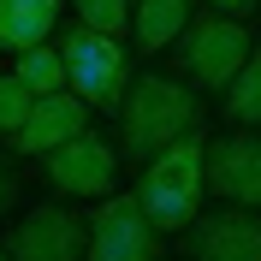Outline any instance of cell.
<instances>
[{"label":"cell","instance_id":"6da1fadb","mask_svg":"<svg viewBox=\"0 0 261 261\" xmlns=\"http://www.w3.org/2000/svg\"><path fill=\"white\" fill-rule=\"evenodd\" d=\"M190 130H202V101L190 95V83L161 77V71L130 83L125 107H119V154L125 161L148 166L161 148H172Z\"/></svg>","mask_w":261,"mask_h":261},{"label":"cell","instance_id":"7a4b0ae2","mask_svg":"<svg viewBox=\"0 0 261 261\" xmlns=\"http://www.w3.org/2000/svg\"><path fill=\"white\" fill-rule=\"evenodd\" d=\"M202 178H208V137L190 130V137H178L172 148H161L143 166L130 196L143 202V214L161 231H190L196 208H202Z\"/></svg>","mask_w":261,"mask_h":261},{"label":"cell","instance_id":"3957f363","mask_svg":"<svg viewBox=\"0 0 261 261\" xmlns=\"http://www.w3.org/2000/svg\"><path fill=\"white\" fill-rule=\"evenodd\" d=\"M60 54H65V83L77 89L89 107H101V113H119L125 107V95H130V54L119 48V36H101V30H89V24H71L65 30V42H60Z\"/></svg>","mask_w":261,"mask_h":261},{"label":"cell","instance_id":"277c9868","mask_svg":"<svg viewBox=\"0 0 261 261\" xmlns=\"http://www.w3.org/2000/svg\"><path fill=\"white\" fill-rule=\"evenodd\" d=\"M255 54L249 30L238 24L231 12H208L184 30V48H178V71L196 83V89H231L244 60Z\"/></svg>","mask_w":261,"mask_h":261},{"label":"cell","instance_id":"5b68a950","mask_svg":"<svg viewBox=\"0 0 261 261\" xmlns=\"http://www.w3.org/2000/svg\"><path fill=\"white\" fill-rule=\"evenodd\" d=\"M12 261H89V220L71 202H42L6 238Z\"/></svg>","mask_w":261,"mask_h":261},{"label":"cell","instance_id":"8992f818","mask_svg":"<svg viewBox=\"0 0 261 261\" xmlns=\"http://www.w3.org/2000/svg\"><path fill=\"white\" fill-rule=\"evenodd\" d=\"M89 261H161V226L137 196H101L89 214Z\"/></svg>","mask_w":261,"mask_h":261},{"label":"cell","instance_id":"52a82bcc","mask_svg":"<svg viewBox=\"0 0 261 261\" xmlns=\"http://www.w3.org/2000/svg\"><path fill=\"white\" fill-rule=\"evenodd\" d=\"M190 249L196 261H261V208H214L190 220Z\"/></svg>","mask_w":261,"mask_h":261},{"label":"cell","instance_id":"ba28073f","mask_svg":"<svg viewBox=\"0 0 261 261\" xmlns=\"http://www.w3.org/2000/svg\"><path fill=\"white\" fill-rule=\"evenodd\" d=\"M208 184L238 208H261V130L208 137Z\"/></svg>","mask_w":261,"mask_h":261},{"label":"cell","instance_id":"9c48e42d","mask_svg":"<svg viewBox=\"0 0 261 261\" xmlns=\"http://www.w3.org/2000/svg\"><path fill=\"white\" fill-rule=\"evenodd\" d=\"M113 166H119L113 143L83 130V137H71L65 148L48 154V184L60 196H113Z\"/></svg>","mask_w":261,"mask_h":261},{"label":"cell","instance_id":"30bf717a","mask_svg":"<svg viewBox=\"0 0 261 261\" xmlns=\"http://www.w3.org/2000/svg\"><path fill=\"white\" fill-rule=\"evenodd\" d=\"M83 130H89V101H83L77 89H54V95L36 101L30 125L18 130L12 143H18V154H54V148H65L71 137H83Z\"/></svg>","mask_w":261,"mask_h":261},{"label":"cell","instance_id":"8fae6325","mask_svg":"<svg viewBox=\"0 0 261 261\" xmlns=\"http://www.w3.org/2000/svg\"><path fill=\"white\" fill-rule=\"evenodd\" d=\"M54 18H60V0H0V48L6 54L42 48Z\"/></svg>","mask_w":261,"mask_h":261},{"label":"cell","instance_id":"7c38bea8","mask_svg":"<svg viewBox=\"0 0 261 261\" xmlns=\"http://www.w3.org/2000/svg\"><path fill=\"white\" fill-rule=\"evenodd\" d=\"M190 30V0H137V42L143 54H161Z\"/></svg>","mask_w":261,"mask_h":261},{"label":"cell","instance_id":"4fadbf2b","mask_svg":"<svg viewBox=\"0 0 261 261\" xmlns=\"http://www.w3.org/2000/svg\"><path fill=\"white\" fill-rule=\"evenodd\" d=\"M226 119L231 125H261V42H255V54L244 60L238 83L226 89Z\"/></svg>","mask_w":261,"mask_h":261},{"label":"cell","instance_id":"5bb4252c","mask_svg":"<svg viewBox=\"0 0 261 261\" xmlns=\"http://www.w3.org/2000/svg\"><path fill=\"white\" fill-rule=\"evenodd\" d=\"M18 77L36 95H54V89H65V54L60 48H24L18 54Z\"/></svg>","mask_w":261,"mask_h":261},{"label":"cell","instance_id":"9a60e30c","mask_svg":"<svg viewBox=\"0 0 261 261\" xmlns=\"http://www.w3.org/2000/svg\"><path fill=\"white\" fill-rule=\"evenodd\" d=\"M36 89L24 77H18V71H6V77H0V130H6V137H18V130L30 125V113H36Z\"/></svg>","mask_w":261,"mask_h":261},{"label":"cell","instance_id":"2e32d148","mask_svg":"<svg viewBox=\"0 0 261 261\" xmlns=\"http://www.w3.org/2000/svg\"><path fill=\"white\" fill-rule=\"evenodd\" d=\"M71 6H77V24H89L101 36H125V24H137L130 0H71Z\"/></svg>","mask_w":261,"mask_h":261},{"label":"cell","instance_id":"e0dca14e","mask_svg":"<svg viewBox=\"0 0 261 261\" xmlns=\"http://www.w3.org/2000/svg\"><path fill=\"white\" fill-rule=\"evenodd\" d=\"M12 202H18V166L6 161V154H0V214L12 208Z\"/></svg>","mask_w":261,"mask_h":261},{"label":"cell","instance_id":"ac0fdd59","mask_svg":"<svg viewBox=\"0 0 261 261\" xmlns=\"http://www.w3.org/2000/svg\"><path fill=\"white\" fill-rule=\"evenodd\" d=\"M214 6H226L231 18H238V12H255V0H214Z\"/></svg>","mask_w":261,"mask_h":261},{"label":"cell","instance_id":"d6986e66","mask_svg":"<svg viewBox=\"0 0 261 261\" xmlns=\"http://www.w3.org/2000/svg\"><path fill=\"white\" fill-rule=\"evenodd\" d=\"M0 261H12V255H6V249H0Z\"/></svg>","mask_w":261,"mask_h":261}]
</instances>
